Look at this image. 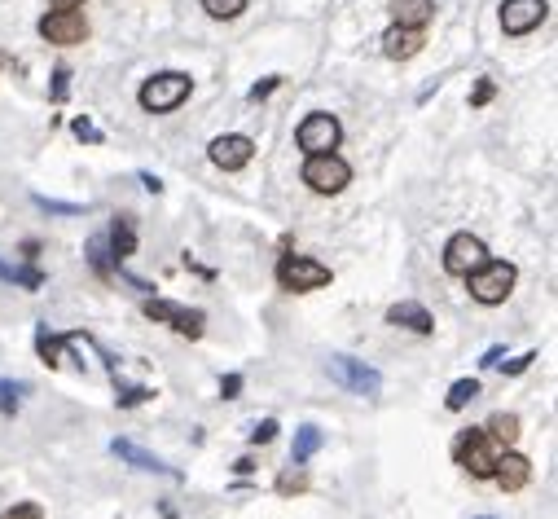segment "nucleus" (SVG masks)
I'll return each instance as SVG.
<instances>
[{"label": "nucleus", "mask_w": 558, "mask_h": 519, "mask_svg": "<svg viewBox=\"0 0 558 519\" xmlns=\"http://www.w3.org/2000/svg\"><path fill=\"white\" fill-rule=\"evenodd\" d=\"M497 440L484 432V427H466L462 436L453 440V458L457 467H466L475 480H493V467H497Z\"/></svg>", "instance_id": "f257e3e1"}, {"label": "nucleus", "mask_w": 558, "mask_h": 519, "mask_svg": "<svg viewBox=\"0 0 558 519\" xmlns=\"http://www.w3.org/2000/svg\"><path fill=\"white\" fill-rule=\"evenodd\" d=\"M189 93H194V80H189L185 71H163V75H150V80L141 84V106L150 110V115H167V110H176Z\"/></svg>", "instance_id": "f03ea898"}, {"label": "nucleus", "mask_w": 558, "mask_h": 519, "mask_svg": "<svg viewBox=\"0 0 558 519\" xmlns=\"http://www.w3.org/2000/svg\"><path fill=\"white\" fill-rule=\"evenodd\" d=\"M515 264L506 260H484L475 273H466V286H471V295L479 304H506V295L515 291Z\"/></svg>", "instance_id": "7ed1b4c3"}, {"label": "nucleus", "mask_w": 558, "mask_h": 519, "mask_svg": "<svg viewBox=\"0 0 558 519\" xmlns=\"http://www.w3.org/2000/svg\"><path fill=\"white\" fill-rule=\"evenodd\" d=\"M326 370H330V379L339 383V388L365 396V401H374V396L383 392V374H378L374 366H365V361H356V357H343V352H334V357L326 361Z\"/></svg>", "instance_id": "20e7f679"}, {"label": "nucleus", "mask_w": 558, "mask_h": 519, "mask_svg": "<svg viewBox=\"0 0 558 519\" xmlns=\"http://www.w3.org/2000/svg\"><path fill=\"white\" fill-rule=\"evenodd\" d=\"M277 286H282V291H295V295L321 291V286H330V269L317 260H308V256H282L277 260Z\"/></svg>", "instance_id": "39448f33"}, {"label": "nucleus", "mask_w": 558, "mask_h": 519, "mask_svg": "<svg viewBox=\"0 0 558 519\" xmlns=\"http://www.w3.org/2000/svg\"><path fill=\"white\" fill-rule=\"evenodd\" d=\"M348 181H352V168L334 150L330 154H308L304 185L312 194H339V190H348Z\"/></svg>", "instance_id": "423d86ee"}, {"label": "nucleus", "mask_w": 558, "mask_h": 519, "mask_svg": "<svg viewBox=\"0 0 558 519\" xmlns=\"http://www.w3.org/2000/svg\"><path fill=\"white\" fill-rule=\"evenodd\" d=\"M295 141H299V150H304V154H330V150H339L343 128H339V119H334V115L317 110V115H308L304 124L295 128Z\"/></svg>", "instance_id": "0eeeda50"}, {"label": "nucleus", "mask_w": 558, "mask_h": 519, "mask_svg": "<svg viewBox=\"0 0 558 519\" xmlns=\"http://www.w3.org/2000/svg\"><path fill=\"white\" fill-rule=\"evenodd\" d=\"M141 313L150 317V322H167L176 335H185V339H198L203 335V322H207L203 308H181V304H167V300H145Z\"/></svg>", "instance_id": "6e6552de"}, {"label": "nucleus", "mask_w": 558, "mask_h": 519, "mask_svg": "<svg viewBox=\"0 0 558 519\" xmlns=\"http://www.w3.org/2000/svg\"><path fill=\"white\" fill-rule=\"evenodd\" d=\"M40 36L49 44H62V49H71V44H84L88 40V18L80 9H53V14L40 18Z\"/></svg>", "instance_id": "1a4fd4ad"}, {"label": "nucleus", "mask_w": 558, "mask_h": 519, "mask_svg": "<svg viewBox=\"0 0 558 519\" xmlns=\"http://www.w3.org/2000/svg\"><path fill=\"white\" fill-rule=\"evenodd\" d=\"M484 260H488V247L475 234H453L449 247H444V273H453V278L475 273Z\"/></svg>", "instance_id": "9d476101"}, {"label": "nucleus", "mask_w": 558, "mask_h": 519, "mask_svg": "<svg viewBox=\"0 0 558 519\" xmlns=\"http://www.w3.org/2000/svg\"><path fill=\"white\" fill-rule=\"evenodd\" d=\"M545 18H550V5H545V0H506V5H501V31H506V36H528V31H537Z\"/></svg>", "instance_id": "9b49d317"}, {"label": "nucleus", "mask_w": 558, "mask_h": 519, "mask_svg": "<svg viewBox=\"0 0 558 519\" xmlns=\"http://www.w3.org/2000/svg\"><path fill=\"white\" fill-rule=\"evenodd\" d=\"M251 154H255V141L242 137V132H229V137L211 141V163H216L220 172H242L251 163Z\"/></svg>", "instance_id": "f8f14e48"}, {"label": "nucleus", "mask_w": 558, "mask_h": 519, "mask_svg": "<svg viewBox=\"0 0 558 519\" xmlns=\"http://www.w3.org/2000/svg\"><path fill=\"white\" fill-rule=\"evenodd\" d=\"M110 454H115V458H124V462H132V467H137V471H154V476L181 480V471H176V467H167L163 458L145 454V449H141V445H132V440H110Z\"/></svg>", "instance_id": "ddd939ff"}, {"label": "nucleus", "mask_w": 558, "mask_h": 519, "mask_svg": "<svg viewBox=\"0 0 558 519\" xmlns=\"http://www.w3.org/2000/svg\"><path fill=\"white\" fill-rule=\"evenodd\" d=\"M493 480L501 484L506 493H519L523 484L532 480V462L523 454H497V467H493Z\"/></svg>", "instance_id": "4468645a"}, {"label": "nucleus", "mask_w": 558, "mask_h": 519, "mask_svg": "<svg viewBox=\"0 0 558 519\" xmlns=\"http://www.w3.org/2000/svg\"><path fill=\"white\" fill-rule=\"evenodd\" d=\"M422 31H414V27H387V36H383V53L392 62H405V58H418L422 53Z\"/></svg>", "instance_id": "2eb2a0df"}, {"label": "nucleus", "mask_w": 558, "mask_h": 519, "mask_svg": "<svg viewBox=\"0 0 558 519\" xmlns=\"http://www.w3.org/2000/svg\"><path fill=\"white\" fill-rule=\"evenodd\" d=\"M387 322L414 330V335H431V330H435L431 313H427V308H422L418 300H400V304H392V308H387Z\"/></svg>", "instance_id": "dca6fc26"}, {"label": "nucleus", "mask_w": 558, "mask_h": 519, "mask_svg": "<svg viewBox=\"0 0 558 519\" xmlns=\"http://www.w3.org/2000/svg\"><path fill=\"white\" fill-rule=\"evenodd\" d=\"M132 251H137V220H132V216H115V225H110V260L124 264Z\"/></svg>", "instance_id": "f3484780"}, {"label": "nucleus", "mask_w": 558, "mask_h": 519, "mask_svg": "<svg viewBox=\"0 0 558 519\" xmlns=\"http://www.w3.org/2000/svg\"><path fill=\"white\" fill-rule=\"evenodd\" d=\"M392 18H396V27H414L422 31L427 22L435 18V0H396L392 5Z\"/></svg>", "instance_id": "a211bd4d"}, {"label": "nucleus", "mask_w": 558, "mask_h": 519, "mask_svg": "<svg viewBox=\"0 0 558 519\" xmlns=\"http://www.w3.org/2000/svg\"><path fill=\"white\" fill-rule=\"evenodd\" d=\"M75 339H84V335H49V326H40V330H36V352H40V361H44V366H58V361H62V348H71Z\"/></svg>", "instance_id": "6ab92c4d"}, {"label": "nucleus", "mask_w": 558, "mask_h": 519, "mask_svg": "<svg viewBox=\"0 0 558 519\" xmlns=\"http://www.w3.org/2000/svg\"><path fill=\"white\" fill-rule=\"evenodd\" d=\"M484 432L493 436L497 445H515V440H519V414H493Z\"/></svg>", "instance_id": "aec40b11"}, {"label": "nucleus", "mask_w": 558, "mask_h": 519, "mask_svg": "<svg viewBox=\"0 0 558 519\" xmlns=\"http://www.w3.org/2000/svg\"><path fill=\"white\" fill-rule=\"evenodd\" d=\"M0 278H5V282H18V286H27V291H40V286H44V273L36 269V264L18 269V264H5V260H0Z\"/></svg>", "instance_id": "412c9836"}, {"label": "nucleus", "mask_w": 558, "mask_h": 519, "mask_svg": "<svg viewBox=\"0 0 558 519\" xmlns=\"http://www.w3.org/2000/svg\"><path fill=\"white\" fill-rule=\"evenodd\" d=\"M317 449H321V432H317L312 423H304V427L295 432V449H290V462H308L312 454H317Z\"/></svg>", "instance_id": "4be33fe9"}, {"label": "nucleus", "mask_w": 558, "mask_h": 519, "mask_svg": "<svg viewBox=\"0 0 558 519\" xmlns=\"http://www.w3.org/2000/svg\"><path fill=\"white\" fill-rule=\"evenodd\" d=\"M475 396H479V379H457L453 388H449V396H444V405H449V410L457 414V410H466Z\"/></svg>", "instance_id": "5701e85b"}, {"label": "nucleus", "mask_w": 558, "mask_h": 519, "mask_svg": "<svg viewBox=\"0 0 558 519\" xmlns=\"http://www.w3.org/2000/svg\"><path fill=\"white\" fill-rule=\"evenodd\" d=\"M110 374H115V370H110ZM115 401H119V410H137V405H145V401H150V396H154V388H128V383L124 379H119V374H115Z\"/></svg>", "instance_id": "b1692460"}, {"label": "nucleus", "mask_w": 558, "mask_h": 519, "mask_svg": "<svg viewBox=\"0 0 558 519\" xmlns=\"http://www.w3.org/2000/svg\"><path fill=\"white\" fill-rule=\"evenodd\" d=\"M308 489V462H290V471L277 476V493H304Z\"/></svg>", "instance_id": "393cba45"}, {"label": "nucleus", "mask_w": 558, "mask_h": 519, "mask_svg": "<svg viewBox=\"0 0 558 519\" xmlns=\"http://www.w3.org/2000/svg\"><path fill=\"white\" fill-rule=\"evenodd\" d=\"M88 260H93L97 278H115V264H110V251H106V242H102V238L88 242Z\"/></svg>", "instance_id": "a878e982"}, {"label": "nucleus", "mask_w": 558, "mask_h": 519, "mask_svg": "<svg viewBox=\"0 0 558 519\" xmlns=\"http://www.w3.org/2000/svg\"><path fill=\"white\" fill-rule=\"evenodd\" d=\"M203 9L211 18H238L247 9V0H203Z\"/></svg>", "instance_id": "bb28decb"}, {"label": "nucleus", "mask_w": 558, "mask_h": 519, "mask_svg": "<svg viewBox=\"0 0 558 519\" xmlns=\"http://www.w3.org/2000/svg\"><path fill=\"white\" fill-rule=\"evenodd\" d=\"M22 392H27V388H22V383H9V379H0V410H5V414H14L18 410V396Z\"/></svg>", "instance_id": "cd10ccee"}, {"label": "nucleus", "mask_w": 558, "mask_h": 519, "mask_svg": "<svg viewBox=\"0 0 558 519\" xmlns=\"http://www.w3.org/2000/svg\"><path fill=\"white\" fill-rule=\"evenodd\" d=\"M0 519H44V506L40 502H18L9 511H0Z\"/></svg>", "instance_id": "c85d7f7f"}, {"label": "nucleus", "mask_w": 558, "mask_h": 519, "mask_svg": "<svg viewBox=\"0 0 558 519\" xmlns=\"http://www.w3.org/2000/svg\"><path fill=\"white\" fill-rule=\"evenodd\" d=\"M36 207H44V212H58V216H80L84 212L80 203H58V198H44V194H36Z\"/></svg>", "instance_id": "c756f323"}, {"label": "nucleus", "mask_w": 558, "mask_h": 519, "mask_svg": "<svg viewBox=\"0 0 558 519\" xmlns=\"http://www.w3.org/2000/svg\"><path fill=\"white\" fill-rule=\"evenodd\" d=\"M493 93H497V84L488 80V75H479V84H475V93H471V106H488V102H493Z\"/></svg>", "instance_id": "7c9ffc66"}, {"label": "nucleus", "mask_w": 558, "mask_h": 519, "mask_svg": "<svg viewBox=\"0 0 558 519\" xmlns=\"http://www.w3.org/2000/svg\"><path fill=\"white\" fill-rule=\"evenodd\" d=\"M273 436H277V418H264V423L251 432V445H273Z\"/></svg>", "instance_id": "2f4dec72"}, {"label": "nucleus", "mask_w": 558, "mask_h": 519, "mask_svg": "<svg viewBox=\"0 0 558 519\" xmlns=\"http://www.w3.org/2000/svg\"><path fill=\"white\" fill-rule=\"evenodd\" d=\"M66 88H71V71L58 66V71H53V102H66Z\"/></svg>", "instance_id": "473e14b6"}, {"label": "nucleus", "mask_w": 558, "mask_h": 519, "mask_svg": "<svg viewBox=\"0 0 558 519\" xmlns=\"http://www.w3.org/2000/svg\"><path fill=\"white\" fill-rule=\"evenodd\" d=\"M238 392H242V374H225V379H220V396H225V401H233Z\"/></svg>", "instance_id": "72a5a7b5"}, {"label": "nucleus", "mask_w": 558, "mask_h": 519, "mask_svg": "<svg viewBox=\"0 0 558 519\" xmlns=\"http://www.w3.org/2000/svg\"><path fill=\"white\" fill-rule=\"evenodd\" d=\"M532 361H537V352H523V357H515V361H510V366H501V370H506L510 379H515V374H523V370L532 366Z\"/></svg>", "instance_id": "f704fd0d"}, {"label": "nucleus", "mask_w": 558, "mask_h": 519, "mask_svg": "<svg viewBox=\"0 0 558 519\" xmlns=\"http://www.w3.org/2000/svg\"><path fill=\"white\" fill-rule=\"evenodd\" d=\"M71 128H75V137H80V141H102V132H97L93 124H88V119H75Z\"/></svg>", "instance_id": "c9c22d12"}, {"label": "nucleus", "mask_w": 558, "mask_h": 519, "mask_svg": "<svg viewBox=\"0 0 558 519\" xmlns=\"http://www.w3.org/2000/svg\"><path fill=\"white\" fill-rule=\"evenodd\" d=\"M277 84H282V80H277V75H269V80H264V84H255V88H251L247 97H251V102H264V97H269V93H273Z\"/></svg>", "instance_id": "e433bc0d"}, {"label": "nucleus", "mask_w": 558, "mask_h": 519, "mask_svg": "<svg viewBox=\"0 0 558 519\" xmlns=\"http://www.w3.org/2000/svg\"><path fill=\"white\" fill-rule=\"evenodd\" d=\"M141 185H145L150 194H163V181H159V176H150V172H141Z\"/></svg>", "instance_id": "4c0bfd02"}, {"label": "nucleus", "mask_w": 558, "mask_h": 519, "mask_svg": "<svg viewBox=\"0 0 558 519\" xmlns=\"http://www.w3.org/2000/svg\"><path fill=\"white\" fill-rule=\"evenodd\" d=\"M233 471H238V476H251L255 462H251V458H238V462H233Z\"/></svg>", "instance_id": "58836bf2"}, {"label": "nucleus", "mask_w": 558, "mask_h": 519, "mask_svg": "<svg viewBox=\"0 0 558 519\" xmlns=\"http://www.w3.org/2000/svg\"><path fill=\"white\" fill-rule=\"evenodd\" d=\"M53 9H84V0H49Z\"/></svg>", "instance_id": "ea45409f"}, {"label": "nucleus", "mask_w": 558, "mask_h": 519, "mask_svg": "<svg viewBox=\"0 0 558 519\" xmlns=\"http://www.w3.org/2000/svg\"><path fill=\"white\" fill-rule=\"evenodd\" d=\"M497 361H501V348H488V352H484V361H479V366H497Z\"/></svg>", "instance_id": "a19ab883"}, {"label": "nucleus", "mask_w": 558, "mask_h": 519, "mask_svg": "<svg viewBox=\"0 0 558 519\" xmlns=\"http://www.w3.org/2000/svg\"><path fill=\"white\" fill-rule=\"evenodd\" d=\"M484 519H493V515H484Z\"/></svg>", "instance_id": "79ce46f5"}]
</instances>
